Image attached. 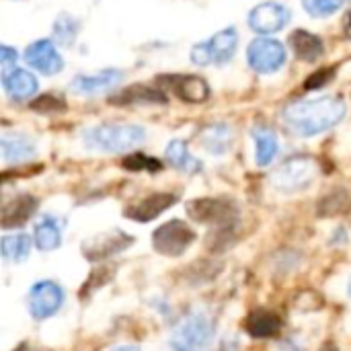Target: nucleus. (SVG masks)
Here are the masks:
<instances>
[{"label":"nucleus","instance_id":"24","mask_svg":"<svg viewBox=\"0 0 351 351\" xmlns=\"http://www.w3.org/2000/svg\"><path fill=\"white\" fill-rule=\"evenodd\" d=\"M253 140H255V158L259 167H267L276 154H278V138L271 130L267 128H255L253 130Z\"/></svg>","mask_w":351,"mask_h":351},{"label":"nucleus","instance_id":"35","mask_svg":"<svg viewBox=\"0 0 351 351\" xmlns=\"http://www.w3.org/2000/svg\"><path fill=\"white\" fill-rule=\"evenodd\" d=\"M348 33L351 35V12H350V16H348Z\"/></svg>","mask_w":351,"mask_h":351},{"label":"nucleus","instance_id":"14","mask_svg":"<svg viewBox=\"0 0 351 351\" xmlns=\"http://www.w3.org/2000/svg\"><path fill=\"white\" fill-rule=\"evenodd\" d=\"M175 202H177V197L171 195V193H152V195L140 199L138 204H134L132 208H128V210H125V216H128L130 220H134V222L144 224V222H150V220L158 218V216H160L162 212H167Z\"/></svg>","mask_w":351,"mask_h":351},{"label":"nucleus","instance_id":"33","mask_svg":"<svg viewBox=\"0 0 351 351\" xmlns=\"http://www.w3.org/2000/svg\"><path fill=\"white\" fill-rule=\"evenodd\" d=\"M331 74H333V72H329V70H321V72L313 74V76L306 80V88H317V86H323L325 82H329Z\"/></svg>","mask_w":351,"mask_h":351},{"label":"nucleus","instance_id":"11","mask_svg":"<svg viewBox=\"0 0 351 351\" xmlns=\"http://www.w3.org/2000/svg\"><path fill=\"white\" fill-rule=\"evenodd\" d=\"M288 23H290V10L282 2H263L249 12V27L261 35L278 33Z\"/></svg>","mask_w":351,"mask_h":351},{"label":"nucleus","instance_id":"34","mask_svg":"<svg viewBox=\"0 0 351 351\" xmlns=\"http://www.w3.org/2000/svg\"><path fill=\"white\" fill-rule=\"evenodd\" d=\"M113 351H140L138 348H132V346H121V348H115Z\"/></svg>","mask_w":351,"mask_h":351},{"label":"nucleus","instance_id":"1","mask_svg":"<svg viewBox=\"0 0 351 351\" xmlns=\"http://www.w3.org/2000/svg\"><path fill=\"white\" fill-rule=\"evenodd\" d=\"M346 115H348V105L343 99L319 97V99L290 103L282 111V121L290 130V134L300 138H313L341 123Z\"/></svg>","mask_w":351,"mask_h":351},{"label":"nucleus","instance_id":"32","mask_svg":"<svg viewBox=\"0 0 351 351\" xmlns=\"http://www.w3.org/2000/svg\"><path fill=\"white\" fill-rule=\"evenodd\" d=\"M16 51L12 49V47H8V45H2L0 47V66H2V70L4 72H8V70H12V66L16 64Z\"/></svg>","mask_w":351,"mask_h":351},{"label":"nucleus","instance_id":"22","mask_svg":"<svg viewBox=\"0 0 351 351\" xmlns=\"http://www.w3.org/2000/svg\"><path fill=\"white\" fill-rule=\"evenodd\" d=\"M33 241H35V247L41 249V251H53V249H58L60 243H62V230H60L58 220L53 216H43L35 224Z\"/></svg>","mask_w":351,"mask_h":351},{"label":"nucleus","instance_id":"12","mask_svg":"<svg viewBox=\"0 0 351 351\" xmlns=\"http://www.w3.org/2000/svg\"><path fill=\"white\" fill-rule=\"evenodd\" d=\"M165 86L187 103H204L210 97V88L204 78L193 74H169L162 78Z\"/></svg>","mask_w":351,"mask_h":351},{"label":"nucleus","instance_id":"2","mask_svg":"<svg viewBox=\"0 0 351 351\" xmlns=\"http://www.w3.org/2000/svg\"><path fill=\"white\" fill-rule=\"evenodd\" d=\"M84 144L101 152H125L146 140V130L136 123H101L84 132Z\"/></svg>","mask_w":351,"mask_h":351},{"label":"nucleus","instance_id":"29","mask_svg":"<svg viewBox=\"0 0 351 351\" xmlns=\"http://www.w3.org/2000/svg\"><path fill=\"white\" fill-rule=\"evenodd\" d=\"M346 204H348V193L346 191H335L331 195H327L321 206H319V214L321 216H337L339 212L346 210Z\"/></svg>","mask_w":351,"mask_h":351},{"label":"nucleus","instance_id":"21","mask_svg":"<svg viewBox=\"0 0 351 351\" xmlns=\"http://www.w3.org/2000/svg\"><path fill=\"white\" fill-rule=\"evenodd\" d=\"M290 45L294 56L302 62H317L323 56V41L304 29H298L290 35Z\"/></svg>","mask_w":351,"mask_h":351},{"label":"nucleus","instance_id":"17","mask_svg":"<svg viewBox=\"0 0 351 351\" xmlns=\"http://www.w3.org/2000/svg\"><path fill=\"white\" fill-rule=\"evenodd\" d=\"M37 210V199L33 195H19L4 204L2 208V228H16L31 220Z\"/></svg>","mask_w":351,"mask_h":351},{"label":"nucleus","instance_id":"37","mask_svg":"<svg viewBox=\"0 0 351 351\" xmlns=\"http://www.w3.org/2000/svg\"><path fill=\"white\" fill-rule=\"evenodd\" d=\"M325 351H335V350H325Z\"/></svg>","mask_w":351,"mask_h":351},{"label":"nucleus","instance_id":"19","mask_svg":"<svg viewBox=\"0 0 351 351\" xmlns=\"http://www.w3.org/2000/svg\"><path fill=\"white\" fill-rule=\"evenodd\" d=\"M0 152L4 162H25L37 154L35 144L21 134H4L0 138Z\"/></svg>","mask_w":351,"mask_h":351},{"label":"nucleus","instance_id":"30","mask_svg":"<svg viewBox=\"0 0 351 351\" xmlns=\"http://www.w3.org/2000/svg\"><path fill=\"white\" fill-rule=\"evenodd\" d=\"M123 169L130 171H158L160 162L156 158H150L146 154H132L123 160Z\"/></svg>","mask_w":351,"mask_h":351},{"label":"nucleus","instance_id":"16","mask_svg":"<svg viewBox=\"0 0 351 351\" xmlns=\"http://www.w3.org/2000/svg\"><path fill=\"white\" fill-rule=\"evenodd\" d=\"M232 140H234V134H232V128L228 123H212V125L204 128L199 138H197L202 148L214 156L226 154L232 148Z\"/></svg>","mask_w":351,"mask_h":351},{"label":"nucleus","instance_id":"15","mask_svg":"<svg viewBox=\"0 0 351 351\" xmlns=\"http://www.w3.org/2000/svg\"><path fill=\"white\" fill-rule=\"evenodd\" d=\"M121 72L119 70H103L99 74H78L72 78L70 82V88L78 95H95V93H101V90H107L111 86H115L119 80H121Z\"/></svg>","mask_w":351,"mask_h":351},{"label":"nucleus","instance_id":"25","mask_svg":"<svg viewBox=\"0 0 351 351\" xmlns=\"http://www.w3.org/2000/svg\"><path fill=\"white\" fill-rule=\"evenodd\" d=\"M167 160H169V165H173L177 171H183V173H197V171H202V162L189 154L187 144L181 142V140H171L169 142V146H167Z\"/></svg>","mask_w":351,"mask_h":351},{"label":"nucleus","instance_id":"5","mask_svg":"<svg viewBox=\"0 0 351 351\" xmlns=\"http://www.w3.org/2000/svg\"><path fill=\"white\" fill-rule=\"evenodd\" d=\"M319 175V167L311 158H294L282 165L274 175H271V185L274 189L282 193H296L304 191L306 187L313 185V181Z\"/></svg>","mask_w":351,"mask_h":351},{"label":"nucleus","instance_id":"31","mask_svg":"<svg viewBox=\"0 0 351 351\" xmlns=\"http://www.w3.org/2000/svg\"><path fill=\"white\" fill-rule=\"evenodd\" d=\"M31 107L37 109V111H60V109H64L66 105H64L62 101H58L56 97L45 95V97H39Z\"/></svg>","mask_w":351,"mask_h":351},{"label":"nucleus","instance_id":"10","mask_svg":"<svg viewBox=\"0 0 351 351\" xmlns=\"http://www.w3.org/2000/svg\"><path fill=\"white\" fill-rule=\"evenodd\" d=\"M132 245H134V237H130L128 232L109 230V232H101V234L88 239L82 245V255L88 261H103L107 257H113V255L125 251Z\"/></svg>","mask_w":351,"mask_h":351},{"label":"nucleus","instance_id":"23","mask_svg":"<svg viewBox=\"0 0 351 351\" xmlns=\"http://www.w3.org/2000/svg\"><path fill=\"white\" fill-rule=\"evenodd\" d=\"M111 103L117 105H130V103H167V95L154 86H146V84H134L128 86L125 90H121L117 97L111 99Z\"/></svg>","mask_w":351,"mask_h":351},{"label":"nucleus","instance_id":"6","mask_svg":"<svg viewBox=\"0 0 351 351\" xmlns=\"http://www.w3.org/2000/svg\"><path fill=\"white\" fill-rule=\"evenodd\" d=\"M195 241L193 228L183 220H169L158 226L152 234L154 249L165 257H179Z\"/></svg>","mask_w":351,"mask_h":351},{"label":"nucleus","instance_id":"38","mask_svg":"<svg viewBox=\"0 0 351 351\" xmlns=\"http://www.w3.org/2000/svg\"><path fill=\"white\" fill-rule=\"evenodd\" d=\"M350 218H351V214H350Z\"/></svg>","mask_w":351,"mask_h":351},{"label":"nucleus","instance_id":"27","mask_svg":"<svg viewBox=\"0 0 351 351\" xmlns=\"http://www.w3.org/2000/svg\"><path fill=\"white\" fill-rule=\"evenodd\" d=\"M78 31H80V21L68 12H62L53 23V39L60 45H72L74 39L78 37Z\"/></svg>","mask_w":351,"mask_h":351},{"label":"nucleus","instance_id":"20","mask_svg":"<svg viewBox=\"0 0 351 351\" xmlns=\"http://www.w3.org/2000/svg\"><path fill=\"white\" fill-rule=\"evenodd\" d=\"M245 329L255 339H269V337H274V335L280 333L282 321H280L278 315H274L269 311H255V313H251L247 317Z\"/></svg>","mask_w":351,"mask_h":351},{"label":"nucleus","instance_id":"26","mask_svg":"<svg viewBox=\"0 0 351 351\" xmlns=\"http://www.w3.org/2000/svg\"><path fill=\"white\" fill-rule=\"evenodd\" d=\"M2 257L10 263H21L31 251V239L27 234H8L2 239Z\"/></svg>","mask_w":351,"mask_h":351},{"label":"nucleus","instance_id":"28","mask_svg":"<svg viewBox=\"0 0 351 351\" xmlns=\"http://www.w3.org/2000/svg\"><path fill=\"white\" fill-rule=\"evenodd\" d=\"M346 0H302L304 10L313 16H329L337 12Z\"/></svg>","mask_w":351,"mask_h":351},{"label":"nucleus","instance_id":"36","mask_svg":"<svg viewBox=\"0 0 351 351\" xmlns=\"http://www.w3.org/2000/svg\"><path fill=\"white\" fill-rule=\"evenodd\" d=\"M350 296H351V280H350Z\"/></svg>","mask_w":351,"mask_h":351},{"label":"nucleus","instance_id":"8","mask_svg":"<svg viewBox=\"0 0 351 351\" xmlns=\"http://www.w3.org/2000/svg\"><path fill=\"white\" fill-rule=\"evenodd\" d=\"M187 214L202 224H216V226H224L230 224L237 216L234 206L228 199H220V197H202V199H193L187 204Z\"/></svg>","mask_w":351,"mask_h":351},{"label":"nucleus","instance_id":"7","mask_svg":"<svg viewBox=\"0 0 351 351\" xmlns=\"http://www.w3.org/2000/svg\"><path fill=\"white\" fill-rule=\"evenodd\" d=\"M249 66L259 74H274L286 64V47L278 39L259 37L247 49Z\"/></svg>","mask_w":351,"mask_h":351},{"label":"nucleus","instance_id":"18","mask_svg":"<svg viewBox=\"0 0 351 351\" xmlns=\"http://www.w3.org/2000/svg\"><path fill=\"white\" fill-rule=\"evenodd\" d=\"M2 86L10 99L23 101L37 93V78L27 70L12 68L8 72H2Z\"/></svg>","mask_w":351,"mask_h":351},{"label":"nucleus","instance_id":"9","mask_svg":"<svg viewBox=\"0 0 351 351\" xmlns=\"http://www.w3.org/2000/svg\"><path fill=\"white\" fill-rule=\"evenodd\" d=\"M62 302H64L62 288L49 280L37 282L29 292V313L37 321L49 319L51 315H56L60 311Z\"/></svg>","mask_w":351,"mask_h":351},{"label":"nucleus","instance_id":"4","mask_svg":"<svg viewBox=\"0 0 351 351\" xmlns=\"http://www.w3.org/2000/svg\"><path fill=\"white\" fill-rule=\"evenodd\" d=\"M239 45V33L234 27L222 29L218 31L214 37H210L208 41H202L197 45H193L191 49V62L197 66H220L226 64L228 60H232L234 51Z\"/></svg>","mask_w":351,"mask_h":351},{"label":"nucleus","instance_id":"3","mask_svg":"<svg viewBox=\"0 0 351 351\" xmlns=\"http://www.w3.org/2000/svg\"><path fill=\"white\" fill-rule=\"evenodd\" d=\"M214 335L212 321L204 313L189 315L171 335L173 351H206Z\"/></svg>","mask_w":351,"mask_h":351},{"label":"nucleus","instance_id":"13","mask_svg":"<svg viewBox=\"0 0 351 351\" xmlns=\"http://www.w3.org/2000/svg\"><path fill=\"white\" fill-rule=\"evenodd\" d=\"M25 60L29 66H33L37 72L41 74H58L64 66V60L62 56L58 53V49L53 47V43L49 39H39L35 43H31L27 47V53H25Z\"/></svg>","mask_w":351,"mask_h":351}]
</instances>
